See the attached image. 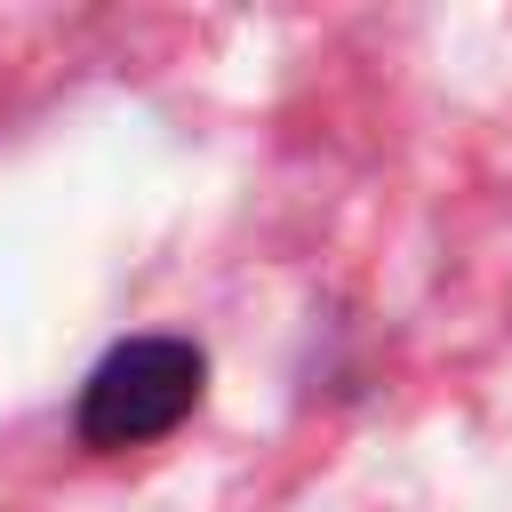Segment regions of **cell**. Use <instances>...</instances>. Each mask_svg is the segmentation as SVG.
Listing matches in <instances>:
<instances>
[{
    "mask_svg": "<svg viewBox=\"0 0 512 512\" xmlns=\"http://www.w3.org/2000/svg\"><path fill=\"white\" fill-rule=\"evenodd\" d=\"M200 384H208V360L184 336H128L80 384V440L88 448H144L192 416Z\"/></svg>",
    "mask_w": 512,
    "mask_h": 512,
    "instance_id": "obj_1",
    "label": "cell"
}]
</instances>
